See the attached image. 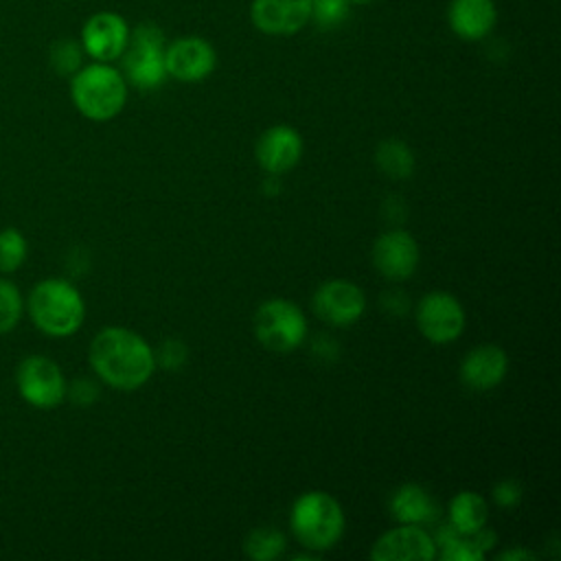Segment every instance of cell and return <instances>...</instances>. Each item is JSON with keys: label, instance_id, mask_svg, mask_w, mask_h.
I'll use <instances>...</instances> for the list:
<instances>
[{"label": "cell", "instance_id": "obj_1", "mask_svg": "<svg viewBox=\"0 0 561 561\" xmlns=\"http://www.w3.org/2000/svg\"><path fill=\"white\" fill-rule=\"evenodd\" d=\"M90 366L107 386L116 390H136L145 386L156 370L153 348L131 329L105 327L90 342Z\"/></svg>", "mask_w": 561, "mask_h": 561}, {"label": "cell", "instance_id": "obj_2", "mask_svg": "<svg viewBox=\"0 0 561 561\" xmlns=\"http://www.w3.org/2000/svg\"><path fill=\"white\" fill-rule=\"evenodd\" d=\"M26 311L42 333L50 337H68L81 329L85 302L72 283L64 278H46L31 289Z\"/></svg>", "mask_w": 561, "mask_h": 561}, {"label": "cell", "instance_id": "obj_3", "mask_svg": "<svg viewBox=\"0 0 561 561\" xmlns=\"http://www.w3.org/2000/svg\"><path fill=\"white\" fill-rule=\"evenodd\" d=\"M70 96L79 114L103 123L118 116L127 103V81L123 72L105 61L81 66L70 81Z\"/></svg>", "mask_w": 561, "mask_h": 561}, {"label": "cell", "instance_id": "obj_4", "mask_svg": "<svg viewBox=\"0 0 561 561\" xmlns=\"http://www.w3.org/2000/svg\"><path fill=\"white\" fill-rule=\"evenodd\" d=\"M344 511L340 502L327 491L302 493L289 515L294 537L302 548L311 552H324L333 548L344 535Z\"/></svg>", "mask_w": 561, "mask_h": 561}, {"label": "cell", "instance_id": "obj_5", "mask_svg": "<svg viewBox=\"0 0 561 561\" xmlns=\"http://www.w3.org/2000/svg\"><path fill=\"white\" fill-rule=\"evenodd\" d=\"M164 33L156 24H138L129 31V42L123 57L125 79L140 88L153 90L164 83L167 66H164Z\"/></svg>", "mask_w": 561, "mask_h": 561}, {"label": "cell", "instance_id": "obj_6", "mask_svg": "<svg viewBox=\"0 0 561 561\" xmlns=\"http://www.w3.org/2000/svg\"><path fill=\"white\" fill-rule=\"evenodd\" d=\"M254 335L272 353H291L307 335V320L298 305L285 298H270L254 311Z\"/></svg>", "mask_w": 561, "mask_h": 561}, {"label": "cell", "instance_id": "obj_7", "mask_svg": "<svg viewBox=\"0 0 561 561\" xmlns=\"http://www.w3.org/2000/svg\"><path fill=\"white\" fill-rule=\"evenodd\" d=\"M15 386L20 397L37 410H53L68 394V383L59 364L44 355H28L18 364Z\"/></svg>", "mask_w": 561, "mask_h": 561}, {"label": "cell", "instance_id": "obj_8", "mask_svg": "<svg viewBox=\"0 0 561 561\" xmlns=\"http://www.w3.org/2000/svg\"><path fill=\"white\" fill-rule=\"evenodd\" d=\"M416 327L434 344H449L465 329V309L449 291H430L416 305Z\"/></svg>", "mask_w": 561, "mask_h": 561}, {"label": "cell", "instance_id": "obj_9", "mask_svg": "<svg viewBox=\"0 0 561 561\" xmlns=\"http://www.w3.org/2000/svg\"><path fill=\"white\" fill-rule=\"evenodd\" d=\"M311 307L322 322L333 327H348L364 316L366 296L359 285L346 278H333L316 289Z\"/></svg>", "mask_w": 561, "mask_h": 561}, {"label": "cell", "instance_id": "obj_10", "mask_svg": "<svg viewBox=\"0 0 561 561\" xmlns=\"http://www.w3.org/2000/svg\"><path fill=\"white\" fill-rule=\"evenodd\" d=\"M164 66L169 77L184 83H195L206 79L215 70L217 53L208 39L186 35L167 44Z\"/></svg>", "mask_w": 561, "mask_h": 561}, {"label": "cell", "instance_id": "obj_11", "mask_svg": "<svg viewBox=\"0 0 561 561\" xmlns=\"http://www.w3.org/2000/svg\"><path fill=\"white\" fill-rule=\"evenodd\" d=\"M129 42V24L114 11H99L90 15L81 28V48L94 61L118 59Z\"/></svg>", "mask_w": 561, "mask_h": 561}, {"label": "cell", "instance_id": "obj_12", "mask_svg": "<svg viewBox=\"0 0 561 561\" xmlns=\"http://www.w3.org/2000/svg\"><path fill=\"white\" fill-rule=\"evenodd\" d=\"M436 541L419 524H401L377 537L370 548L373 561H432Z\"/></svg>", "mask_w": 561, "mask_h": 561}, {"label": "cell", "instance_id": "obj_13", "mask_svg": "<svg viewBox=\"0 0 561 561\" xmlns=\"http://www.w3.org/2000/svg\"><path fill=\"white\" fill-rule=\"evenodd\" d=\"M419 243L408 230H386L373 243L375 270L390 280H405L419 267Z\"/></svg>", "mask_w": 561, "mask_h": 561}, {"label": "cell", "instance_id": "obj_14", "mask_svg": "<svg viewBox=\"0 0 561 561\" xmlns=\"http://www.w3.org/2000/svg\"><path fill=\"white\" fill-rule=\"evenodd\" d=\"M254 156L263 171L270 175H283L300 162L302 136L289 125H272L259 136Z\"/></svg>", "mask_w": 561, "mask_h": 561}, {"label": "cell", "instance_id": "obj_15", "mask_svg": "<svg viewBox=\"0 0 561 561\" xmlns=\"http://www.w3.org/2000/svg\"><path fill=\"white\" fill-rule=\"evenodd\" d=\"M250 18L256 31L274 37L298 33L311 18V0H252Z\"/></svg>", "mask_w": 561, "mask_h": 561}, {"label": "cell", "instance_id": "obj_16", "mask_svg": "<svg viewBox=\"0 0 561 561\" xmlns=\"http://www.w3.org/2000/svg\"><path fill=\"white\" fill-rule=\"evenodd\" d=\"M508 370V357L497 344H480L471 348L460 364V379L469 390L486 392L502 383Z\"/></svg>", "mask_w": 561, "mask_h": 561}, {"label": "cell", "instance_id": "obj_17", "mask_svg": "<svg viewBox=\"0 0 561 561\" xmlns=\"http://www.w3.org/2000/svg\"><path fill=\"white\" fill-rule=\"evenodd\" d=\"M449 28L465 42L484 39L495 22L497 9L493 0H451L447 9Z\"/></svg>", "mask_w": 561, "mask_h": 561}, {"label": "cell", "instance_id": "obj_18", "mask_svg": "<svg viewBox=\"0 0 561 561\" xmlns=\"http://www.w3.org/2000/svg\"><path fill=\"white\" fill-rule=\"evenodd\" d=\"M390 513L399 524H427L436 515L434 500L419 484H403L390 497Z\"/></svg>", "mask_w": 561, "mask_h": 561}, {"label": "cell", "instance_id": "obj_19", "mask_svg": "<svg viewBox=\"0 0 561 561\" xmlns=\"http://www.w3.org/2000/svg\"><path fill=\"white\" fill-rule=\"evenodd\" d=\"M489 519V504L473 491H460L449 502V526L458 535H473Z\"/></svg>", "mask_w": 561, "mask_h": 561}, {"label": "cell", "instance_id": "obj_20", "mask_svg": "<svg viewBox=\"0 0 561 561\" xmlns=\"http://www.w3.org/2000/svg\"><path fill=\"white\" fill-rule=\"evenodd\" d=\"M375 162L377 169L392 180H405L414 171V153L403 140L397 138H388L377 145Z\"/></svg>", "mask_w": 561, "mask_h": 561}, {"label": "cell", "instance_id": "obj_21", "mask_svg": "<svg viewBox=\"0 0 561 561\" xmlns=\"http://www.w3.org/2000/svg\"><path fill=\"white\" fill-rule=\"evenodd\" d=\"M285 550V537L280 530L261 526L250 530V535L243 541V552L254 561H272L280 557Z\"/></svg>", "mask_w": 561, "mask_h": 561}, {"label": "cell", "instance_id": "obj_22", "mask_svg": "<svg viewBox=\"0 0 561 561\" xmlns=\"http://www.w3.org/2000/svg\"><path fill=\"white\" fill-rule=\"evenodd\" d=\"M28 254V241L18 228L0 230V272H15Z\"/></svg>", "mask_w": 561, "mask_h": 561}, {"label": "cell", "instance_id": "obj_23", "mask_svg": "<svg viewBox=\"0 0 561 561\" xmlns=\"http://www.w3.org/2000/svg\"><path fill=\"white\" fill-rule=\"evenodd\" d=\"M24 313V298L20 289L11 283L0 278V335L11 333Z\"/></svg>", "mask_w": 561, "mask_h": 561}, {"label": "cell", "instance_id": "obj_24", "mask_svg": "<svg viewBox=\"0 0 561 561\" xmlns=\"http://www.w3.org/2000/svg\"><path fill=\"white\" fill-rule=\"evenodd\" d=\"M348 13H351L348 0H311L309 22H313L320 31H331L342 26Z\"/></svg>", "mask_w": 561, "mask_h": 561}, {"label": "cell", "instance_id": "obj_25", "mask_svg": "<svg viewBox=\"0 0 561 561\" xmlns=\"http://www.w3.org/2000/svg\"><path fill=\"white\" fill-rule=\"evenodd\" d=\"M83 61V48L75 39H59L50 46V66L61 77H72Z\"/></svg>", "mask_w": 561, "mask_h": 561}, {"label": "cell", "instance_id": "obj_26", "mask_svg": "<svg viewBox=\"0 0 561 561\" xmlns=\"http://www.w3.org/2000/svg\"><path fill=\"white\" fill-rule=\"evenodd\" d=\"M440 543H443L440 559L445 561H482L484 559V552L473 541V537L458 535L454 528H451V535L445 537Z\"/></svg>", "mask_w": 561, "mask_h": 561}, {"label": "cell", "instance_id": "obj_27", "mask_svg": "<svg viewBox=\"0 0 561 561\" xmlns=\"http://www.w3.org/2000/svg\"><path fill=\"white\" fill-rule=\"evenodd\" d=\"M156 362H160L162 368H167V370H178L186 362V346L180 340H167L160 346Z\"/></svg>", "mask_w": 561, "mask_h": 561}, {"label": "cell", "instance_id": "obj_28", "mask_svg": "<svg viewBox=\"0 0 561 561\" xmlns=\"http://www.w3.org/2000/svg\"><path fill=\"white\" fill-rule=\"evenodd\" d=\"M493 497H495V502L500 506L511 508V506H515L522 500V484L517 480H513V478H506L500 484H495Z\"/></svg>", "mask_w": 561, "mask_h": 561}, {"label": "cell", "instance_id": "obj_29", "mask_svg": "<svg viewBox=\"0 0 561 561\" xmlns=\"http://www.w3.org/2000/svg\"><path fill=\"white\" fill-rule=\"evenodd\" d=\"M96 386L88 379H79L70 386V397L79 403V405H90L96 399Z\"/></svg>", "mask_w": 561, "mask_h": 561}, {"label": "cell", "instance_id": "obj_30", "mask_svg": "<svg viewBox=\"0 0 561 561\" xmlns=\"http://www.w3.org/2000/svg\"><path fill=\"white\" fill-rule=\"evenodd\" d=\"M537 554L526 550V548H513V550H504L497 554V561H535Z\"/></svg>", "mask_w": 561, "mask_h": 561}, {"label": "cell", "instance_id": "obj_31", "mask_svg": "<svg viewBox=\"0 0 561 561\" xmlns=\"http://www.w3.org/2000/svg\"><path fill=\"white\" fill-rule=\"evenodd\" d=\"M351 4H366V2H373V0H348Z\"/></svg>", "mask_w": 561, "mask_h": 561}]
</instances>
